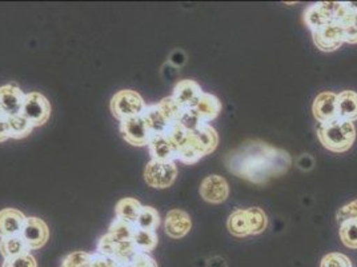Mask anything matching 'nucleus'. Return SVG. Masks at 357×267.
<instances>
[{"mask_svg": "<svg viewBox=\"0 0 357 267\" xmlns=\"http://www.w3.org/2000/svg\"><path fill=\"white\" fill-rule=\"evenodd\" d=\"M224 164L238 178L255 185H267L289 170L292 158L285 150L273 147L263 140H247L225 155Z\"/></svg>", "mask_w": 357, "mask_h": 267, "instance_id": "f257e3e1", "label": "nucleus"}, {"mask_svg": "<svg viewBox=\"0 0 357 267\" xmlns=\"http://www.w3.org/2000/svg\"><path fill=\"white\" fill-rule=\"evenodd\" d=\"M317 139L326 149L332 152H345L356 140V129L352 122L333 119L317 126Z\"/></svg>", "mask_w": 357, "mask_h": 267, "instance_id": "f03ea898", "label": "nucleus"}, {"mask_svg": "<svg viewBox=\"0 0 357 267\" xmlns=\"http://www.w3.org/2000/svg\"><path fill=\"white\" fill-rule=\"evenodd\" d=\"M146 107L147 104L142 98V95L134 89H120L112 96L109 102V110L119 122L142 117Z\"/></svg>", "mask_w": 357, "mask_h": 267, "instance_id": "7ed1b4c3", "label": "nucleus"}, {"mask_svg": "<svg viewBox=\"0 0 357 267\" xmlns=\"http://www.w3.org/2000/svg\"><path fill=\"white\" fill-rule=\"evenodd\" d=\"M347 13L345 3H336V1H324L316 3L310 6L304 13V22L310 27V30L314 31L328 23L340 22L342 16Z\"/></svg>", "mask_w": 357, "mask_h": 267, "instance_id": "20e7f679", "label": "nucleus"}, {"mask_svg": "<svg viewBox=\"0 0 357 267\" xmlns=\"http://www.w3.org/2000/svg\"><path fill=\"white\" fill-rule=\"evenodd\" d=\"M178 178V166L175 162L149 161L144 168V180L149 187L164 190L171 187Z\"/></svg>", "mask_w": 357, "mask_h": 267, "instance_id": "39448f33", "label": "nucleus"}, {"mask_svg": "<svg viewBox=\"0 0 357 267\" xmlns=\"http://www.w3.org/2000/svg\"><path fill=\"white\" fill-rule=\"evenodd\" d=\"M96 252L107 255L112 259H115L121 266L130 264L132 261L135 255L137 254V249L135 247L132 240H115L114 238L109 237L105 234L99 239L98 246H96Z\"/></svg>", "mask_w": 357, "mask_h": 267, "instance_id": "423d86ee", "label": "nucleus"}, {"mask_svg": "<svg viewBox=\"0 0 357 267\" xmlns=\"http://www.w3.org/2000/svg\"><path fill=\"white\" fill-rule=\"evenodd\" d=\"M22 115L29 119L33 127H40L51 117V103L43 94L36 91L29 92L26 94Z\"/></svg>", "mask_w": 357, "mask_h": 267, "instance_id": "0eeeda50", "label": "nucleus"}, {"mask_svg": "<svg viewBox=\"0 0 357 267\" xmlns=\"http://www.w3.org/2000/svg\"><path fill=\"white\" fill-rule=\"evenodd\" d=\"M313 42L316 47L324 52L336 51L344 43V30L339 22H332L312 31Z\"/></svg>", "mask_w": 357, "mask_h": 267, "instance_id": "6e6552de", "label": "nucleus"}, {"mask_svg": "<svg viewBox=\"0 0 357 267\" xmlns=\"http://www.w3.org/2000/svg\"><path fill=\"white\" fill-rule=\"evenodd\" d=\"M120 134L123 139L135 147H143L149 145L151 133L146 122L142 117L126 119L120 122Z\"/></svg>", "mask_w": 357, "mask_h": 267, "instance_id": "1a4fd4ad", "label": "nucleus"}, {"mask_svg": "<svg viewBox=\"0 0 357 267\" xmlns=\"http://www.w3.org/2000/svg\"><path fill=\"white\" fill-rule=\"evenodd\" d=\"M26 94L15 83L0 87V114L10 118L22 114Z\"/></svg>", "mask_w": 357, "mask_h": 267, "instance_id": "9d476101", "label": "nucleus"}, {"mask_svg": "<svg viewBox=\"0 0 357 267\" xmlns=\"http://www.w3.org/2000/svg\"><path fill=\"white\" fill-rule=\"evenodd\" d=\"M22 237L24 238L30 250H39L50 239V229L43 219L38 217H27L22 230Z\"/></svg>", "mask_w": 357, "mask_h": 267, "instance_id": "9b49d317", "label": "nucleus"}, {"mask_svg": "<svg viewBox=\"0 0 357 267\" xmlns=\"http://www.w3.org/2000/svg\"><path fill=\"white\" fill-rule=\"evenodd\" d=\"M200 195L206 202L219 205L229 196L228 182L220 175H209L200 185Z\"/></svg>", "mask_w": 357, "mask_h": 267, "instance_id": "f8f14e48", "label": "nucleus"}, {"mask_svg": "<svg viewBox=\"0 0 357 267\" xmlns=\"http://www.w3.org/2000/svg\"><path fill=\"white\" fill-rule=\"evenodd\" d=\"M165 234L172 239L185 237L192 229V221L187 211L181 208H174L168 211L164 221Z\"/></svg>", "mask_w": 357, "mask_h": 267, "instance_id": "ddd939ff", "label": "nucleus"}, {"mask_svg": "<svg viewBox=\"0 0 357 267\" xmlns=\"http://www.w3.org/2000/svg\"><path fill=\"white\" fill-rule=\"evenodd\" d=\"M312 113L319 124L337 118V94L331 91L320 92L314 98Z\"/></svg>", "mask_w": 357, "mask_h": 267, "instance_id": "4468645a", "label": "nucleus"}, {"mask_svg": "<svg viewBox=\"0 0 357 267\" xmlns=\"http://www.w3.org/2000/svg\"><path fill=\"white\" fill-rule=\"evenodd\" d=\"M27 217L16 208L0 210V239L22 234Z\"/></svg>", "mask_w": 357, "mask_h": 267, "instance_id": "2eb2a0df", "label": "nucleus"}, {"mask_svg": "<svg viewBox=\"0 0 357 267\" xmlns=\"http://www.w3.org/2000/svg\"><path fill=\"white\" fill-rule=\"evenodd\" d=\"M203 89L200 85L191 79H184V80H178L175 87H174V94L172 96L181 104L184 108H194L195 104L200 99L203 95Z\"/></svg>", "mask_w": 357, "mask_h": 267, "instance_id": "dca6fc26", "label": "nucleus"}, {"mask_svg": "<svg viewBox=\"0 0 357 267\" xmlns=\"http://www.w3.org/2000/svg\"><path fill=\"white\" fill-rule=\"evenodd\" d=\"M147 147H149V155H151L152 161H159V162L178 161L176 151L171 145L167 135H152Z\"/></svg>", "mask_w": 357, "mask_h": 267, "instance_id": "f3484780", "label": "nucleus"}, {"mask_svg": "<svg viewBox=\"0 0 357 267\" xmlns=\"http://www.w3.org/2000/svg\"><path fill=\"white\" fill-rule=\"evenodd\" d=\"M196 115L206 124H209L213 119L218 118L223 110V104L220 99L208 92H203L194 108Z\"/></svg>", "mask_w": 357, "mask_h": 267, "instance_id": "a211bd4d", "label": "nucleus"}, {"mask_svg": "<svg viewBox=\"0 0 357 267\" xmlns=\"http://www.w3.org/2000/svg\"><path fill=\"white\" fill-rule=\"evenodd\" d=\"M142 118L146 122L151 135H165L172 126L165 119L158 104H147L144 113L142 114Z\"/></svg>", "mask_w": 357, "mask_h": 267, "instance_id": "6ab92c4d", "label": "nucleus"}, {"mask_svg": "<svg viewBox=\"0 0 357 267\" xmlns=\"http://www.w3.org/2000/svg\"><path fill=\"white\" fill-rule=\"evenodd\" d=\"M191 136L197 147L204 154V157L212 154L219 145V134L211 124L204 123L196 131L191 133Z\"/></svg>", "mask_w": 357, "mask_h": 267, "instance_id": "aec40b11", "label": "nucleus"}, {"mask_svg": "<svg viewBox=\"0 0 357 267\" xmlns=\"http://www.w3.org/2000/svg\"><path fill=\"white\" fill-rule=\"evenodd\" d=\"M337 118L348 122L357 120V92L345 89L337 94Z\"/></svg>", "mask_w": 357, "mask_h": 267, "instance_id": "412c9836", "label": "nucleus"}, {"mask_svg": "<svg viewBox=\"0 0 357 267\" xmlns=\"http://www.w3.org/2000/svg\"><path fill=\"white\" fill-rule=\"evenodd\" d=\"M30 247L26 243L22 234L14 237L1 238L0 239V254L3 259H11L16 257L31 254Z\"/></svg>", "mask_w": 357, "mask_h": 267, "instance_id": "4be33fe9", "label": "nucleus"}, {"mask_svg": "<svg viewBox=\"0 0 357 267\" xmlns=\"http://www.w3.org/2000/svg\"><path fill=\"white\" fill-rule=\"evenodd\" d=\"M143 205L135 198H123L115 206V215L116 218L123 219L126 222L136 223Z\"/></svg>", "mask_w": 357, "mask_h": 267, "instance_id": "5701e85b", "label": "nucleus"}, {"mask_svg": "<svg viewBox=\"0 0 357 267\" xmlns=\"http://www.w3.org/2000/svg\"><path fill=\"white\" fill-rule=\"evenodd\" d=\"M245 217L250 236H257L264 233L268 226L267 214L264 212V210L259 208H245Z\"/></svg>", "mask_w": 357, "mask_h": 267, "instance_id": "b1692460", "label": "nucleus"}, {"mask_svg": "<svg viewBox=\"0 0 357 267\" xmlns=\"http://www.w3.org/2000/svg\"><path fill=\"white\" fill-rule=\"evenodd\" d=\"M135 247L137 249L139 252H147L155 250V247L158 246L159 237L156 234V231L153 230H144V229H137L135 231L134 238H132Z\"/></svg>", "mask_w": 357, "mask_h": 267, "instance_id": "393cba45", "label": "nucleus"}, {"mask_svg": "<svg viewBox=\"0 0 357 267\" xmlns=\"http://www.w3.org/2000/svg\"><path fill=\"white\" fill-rule=\"evenodd\" d=\"M228 231L234 237L244 238L250 236L248 224H247V217H245V208H238L235 210L227 222Z\"/></svg>", "mask_w": 357, "mask_h": 267, "instance_id": "a878e982", "label": "nucleus"}, {"mask_svg": "<svg viewBox=\"0 0 357 267\" xmlns=\"http://www.w3.org/2000/svg\"><path fill=\"white\" fill-rule=\"evenodd\" d=\"M158 107L160 108V111L163 113L165 119L171 123L175 124L178 123L180 119L183 117V114L185 113L187 108H184L181 104L178 103V101L171 95V96H165L159 103Z\"/></svg>", "mask_w": 357, "mask_h": 267, "instance_id": "bb28decb", "label": "nucleus"}, {"mask_svg": "<svg viewBox=\"0 0 357 267\" xmlns=\"http://www.w3.org/2000/svg\"><path fill=\"white\" fill-rule=\"evenodd\" d=\"M7 120H8V135L13 139L27 138L32 133V130L35 129L31 124L30 120L26 117H23L22 114L10 117V118H7Z\"/></svg>", "mask_w": 357, "mask_h": 267, "instance_id": "cd10ccee", "label": "nucleus"}, {"mask_svg": "<svg viewBox=\"0 0 357 267\" xmlns=\"http://www.w3.org/2000/svg\"><path fill=\"white\" fill-rule=\"evenodd\" d=\"M135 231H136V226L134 223L126 222L123 219L116 218L109 224L107 234L114 238L115 240L123 242V240H132Z\"/></svg>", "mask_w": 357, "mask_h": 267, "instance_id": "c85d7f7f", "label": "nucleus"}, {"mask_svg": "<svg viewBox=\"0 0 357 267\" xmlns=\"http://www.w3.org/2000/svg\"><path fill=\"white\" fill-rule=\"evenodd\" d=\"M135 226L137 229L156 231L158 227L160 226V214L158 212L156 208H153L152 206H143Z\"/></svg>", "mask_w": 357, "mask_h": 267, "instance_id": "c756f323", "label": "nucleus"}, {"mask_svg": "<svg viewBox=\"0 0 357 267\" xmlns=\"http://www.w3.org/2000/svg\"><path fill=\"white\" fill-rule=\"evenodd\" d=\"M202 158H204V154L202 152V150L197 147V145L195 143L191 133H190V138H188L187 143L178 150V161H180L181 164H197Z\"/></svg>", "mask_w": 357, "mask_h": 267, "instance_id": "7c9ffc66", "label": "nucleus"}, {"mask_svg": "<svg viewBox=\"0 0 357 267\" xmlns=\"http://www.w3.org/2000/svg\"><path fill=\"white\" fill-rule=\"evenodd\" d=\"M339 236L345 247L357 250V219H349L340 223Z\"/></svg>", "mask_w": 357, "mask_h": 267, "instance_id": "2f4dec72", "label": "nucleus"}, {"mask_svg": "<svg viewBox=\"0 0 357 267\" xmlns=\"http://www.w3.org/2000/svg\"><path fill=\"white\" fill-rule=\"evenodd\" d=\"M165 135L169 139L171 145L174 146V149L176 151V155H178V150L181 149L187 143V140L190 138V131H187L180 123H175V124H172L169 127L168 133L165 134Z\"/></svg>", "mask_w": 357, "mask_h": 267, "instance_id": "473e14b6", "label": "nucleus"}, {"mask_svg": "<svg viewBox=\"0 0 357 267\" xmlns=\"http://www.w3.org/2000/svg\"><path fill=\"white\" fill-rule=\"evenodd\" d=\"M60 267H92V254L74 252L64 257Z\"/></svg>", "mask_w": 357, "mask_h": 267, "instance_id": "72a5a7b5", "label": "nucleus"}, {"mask_svg": "<svg viewBox=\"0 0 357 267\" xmlns=\"http://www.w3.org/2000/svg\"><path fill=\"white\" fill-rule=\"evenodd\" d=\"M320 267H354L351 259L342 252H329L323 259Z\"/></svg>", "mask_w": 357, "mask_h": 267, "instance_id": "f704fd0d", "label": "nucleus"}, {"mask_svg": "<svg viewBox=\"0 0 357 267\" xmlns=\"http://www.w3.org/2000/svg\"><path fill=\"white\" fill-rule=\"evenodd\" d=\"M178 123H180L187 131H190V133H194L200 126L204 124V123L200 120V118L196 115V113H195L192 108H187V110H185V113L183 114V117H181Z\"/></svg>", "mask_w": 357, "mask_h": 267, "instance_id": "c9c22d12", "label": "nucleus"}, {"mask_svg": "<svg viewBox=\"0 0 357 267\" xmlns=\"http://www.w3.org/2000/svg\"><path fill=\"white\" fill-rule=\"evenodd\" d=\"M1 267H38V262L33 255L27 254L11 259H4Z\"/></svg>", "mask_w": 357, "mask_h": 267, "instance_id": "e433bc0d", "label": "nucleus"}, {"mask_svg": "<svg viewBox=\"0 0 357 267\" xmlns=\"http://www.w3.org/2000/svg\"><path fill=\"white\" fill-rule=\"evenodd\" d=\"M121 267H159L158 262L147 252H137L132 261Z\"/></svg>", "mask_w": 357, "mask_h": 267, "instance_id": "4c0bfd02", "label": "nucleus"}, {"mask_svg": "<svg viewBox=\"0 0 357 267\" xmlns=\"http://www.w3.org/2000/svg\"><path fill=\"white\" fill-rule=\"evenodd\" d=\"M336 218H337V222L339 223L345 222V221H349V219H357V199L349 202L345 206H342L337 211Z\"/></svg>", "mask_w": 357, "mask_h": 267, "instance_id": "58836bf2", "label": "nucleus"}, {"mask_svg": "<svg viewBox=\"0 0 357 267\" xmlns=\"http://www.w3.org/2000/svg\"><path fill=\"white\" fill-rule=\"evenodd\" d=\"M187 60H188V55L185 54L184 50L181 48H175L171 51V54L168 55V63L171 66H174L175 68H181L187 64Z\"/></svg>", "mask_w": 357, "mask_h": 267, "instance_id": "ea45409f", "label": "nucleus"}, {"mask_svg": "<svg viewBox=\"0 0 357 267\" xmlns=\"http://www.w3.org/2000/svg\"><path fill=\"white\" fill-rule=\"evenodd\" d=\"M92 267H121V265L107 255L93 252L92 254Z\"/></svg>", "mask_w": 357, "mask_h": 267, "instance_id": "a19ab883", "label": "nucleus"}, {"mask_svg": "<svg viewBox=\"0 0 357 267\" xmlns=\"http://www.w3.org/2000/svg\"><path fill=\"white\" fill-rule=\"evenodd\" d=\"M296 166H298V170L308 173L314 167V159L310 154H301L296 161Z\"/></svg>", "mask_w": 357, "mask_h": 267, "instance_id": "79ce46f5", "label": "nucleus"}, {"mask_svg": "<svg viewBox=\"0 0 357 267\" xmlns=\"http://www.w3.org/2000/svg\"><path fill=\"white\" fill-rule=\"evenodd\" d=\"M162 75H163L165 82L171 83V82H175L178 79V70L167 62L163 67H162Z\"/></svg>", "mask_w": 357, "mask_h": 267, "instance_id": "37998d69", "label": "nucleus"}, {"mask_svg": "<svg viewBox=\"0 0 357 267\" xmlns=\"http://www.w3.org/2000/svg\"><path fill=\"white\" fill-rule=\"evenodd\" d=\"M7 139H10V135H8V120H7V117L0 114V143L6 142Z\"/></svg>", "mask_w": 357, "mask_h": 267, "instance_id": "c03bdc74", "label": "nucleus"}]
</instances>
